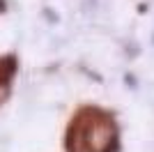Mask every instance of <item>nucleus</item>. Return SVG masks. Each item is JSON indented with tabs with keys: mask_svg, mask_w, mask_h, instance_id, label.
Instances as JSON below:
<instances>
[{
	"mask_svg": "<svg viewBox=\"0 0 154 152\" xmlns=\"http://www.w3.org/2000/svg\"><path fill=\"white\" fill-rule=\"evenodd\" d=\"M12 74H14V60L12 58H0V99L5 97L7 88H9Z\"/></svg>",
	"mask_w": 154,
	"mask_h": 152,
	"instance_id": "obj_2",
	"label": "nucleus"
},
{
	"mask_svg": "<svg viewBox=\"0 0 154 152\" xmlns=\"http://www.w3.org/2000/svg\"><path fill=\"white\" fill-rule=\"evenodd\" d=\"M115 143V118L94 106L81 108L67 129V152H113Z\"/></svg>",
	"mask_w": 154,
	"mask_h": 152,
	"instance_id": "obj_1",
	"label": "nucleus"
}]
</instances>
